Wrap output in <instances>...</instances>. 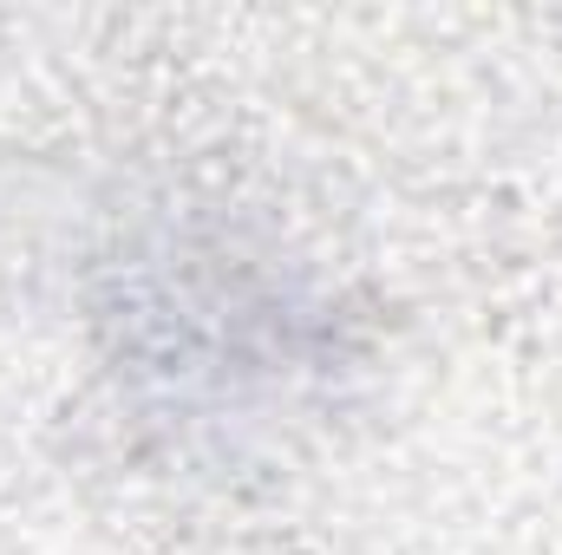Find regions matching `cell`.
<instances>
[{
    "instance_id": "cell-1",
    "label": "cell",
    "mask_w": 562,
    "mask_h": 555,
    "mask_svg": "<svg viewBox=\"0 0 562 555\" xmlns=\"http://www.w3.org/2000/svg\"><path fill=\"white\" fill-rule=\"evenodd\" d=\"M99 333L132 406L183 444H243L340 366L314 275L210 216H157L105 256Z\"/></svg>"
}]
</instances>
